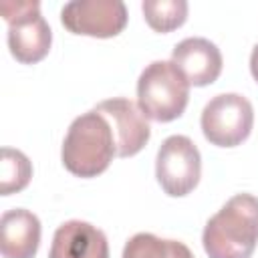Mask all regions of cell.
Returning <instances> with one entry per match:
<instances>
[{"mask_svg": "<svg viewBox=\"0 0 258 258\" xmlns=\"http://www.w3.org/2000/svg\"><path fill=\"white\" fill-rule=\"evenodd\" d=\"M202 244L210 258H250L258 244V198L232 196L206 222Z\"/></svg>", "mask_w": 258, "mask_h": 258, "instance_id": "cell-1", "label": "cell"}, {"mask_svg": "<svg viewBox=\"0 0 258 258\" xmlns=\"http://www.w3.org/2000/svg\"><path fill=\"white\" fill-rule=\"evenodd\" d=\"M117 157V143L109 121L95 109L79 115L62 141L60 159L77 177L101 175Z\"/></svg>", "mask_w": 258, "mask_h": 258, "instance_id": "cell-2", "label": "cell"}, {"mask_svg": "<svg viewBox=\"0 0 258 258\" xmlns=\"http://www.w3.org/2000/svg\"><path fill=\"white\" fill-rule=\"evenodd\" d=\"M189 83L171 60L149 62L137 81V107L145 119L169 123L183 115Z\"/></svg>", "mask_w": 258, "mask_h": 258, "instance_id": "cell-3", "label": "cell"}, {"mask_svg": "<svg viewBox=\"0 0 258 258\" xmlns=\"http://www.w3.org/2000/svg\"><path fill=\"white\" fill-rule=\"evenodd\" d=\"M4 20L8 22V48L10 54L22 64L42 60L52 44V30L40 14L38 2H2Z\"/></svg>", "mask_w": 258, "mask_h": 258, "instance_id": "cell-4", "label": "cell"}, {"mask_svg": "<svg viewBox=\"0 0 258 258\" xmlns=\"http://www.w3.org/2000/svg\"><path fill=\"white\" fill-rule=\"evenodd\" d=\"M202 133L218 147H236L248 139L254 125V109L244 95L222 93L212 97L202 111Z\"/></svg>", "mask_w": 258, "mask_h": 258, "instance_id": "cell-5", "label": "cell"}, {"mask_svg": "<svg viewBox=\"0 0 258 258\" xmlns=\"http://www.w3.org/2000/svg\"><path fill=\"white\" fill-rule=\"evenodd\" d=\"M202 155L196 143L185 135H169L157 149L155 177L161 189L171 198H183L200 183Z\"/></svg>", "mask_w": 258, "mask_h": 258, "instance_id": "cell-6", "label": "cell"}, {"mask_svg": "<svg viewBox=\"0 0 258 258\" xmlns=\"http://www.w3.org/2000/svg\"><path fill=\"white\" fill-rule=\"evenodd\" d=\"M60 22L73 34L111 38L127 26V8L121 0H73L62 6Z\"/></svg>", "mask_w": 258, "mask_h": 258, "instance_id": "cell-7", "label": "cell"}, {"mask_svg": "<svg viewBox=\"0 0 258 258\" xmlns=\"http://www.w3.org/2000/svg\"><path fill=\"white\" fill-rule=\"evenodd\" d=\"M95 111L101 113L113 129L117 157H133L147 145L151 137V127L145 115L139 111L137 103L125 97H113L101 101Z\"/></svg>", "mask_w": 258, "mask_h": 258, "instance_id": "cell-8", "label": "cell"}, {"mask_svg": "<svg viewBox=\"0 0 258 258\" xmlns=\"http://www.w3.org/2000/svg\"><path fill=\"white\" fill-rule=\"evenodd\" d=\"M171 62L187 79L189 87L212 85L222 73V52L220 48L202 36H189L177 42L171 50Z\"/></svg>", "mask_w": 258, "mask_h": 258, "instance_id": "cell-9", "label": "cell"}, {"mask_svg": "<svg viewBox=\"0 0 258 258\" xmlns=\"http://www.w3.org/2000/svg\"><path fill=\"white\" fill-rule=\"evenodd\" d=\"M48 258H109V242L97 226L69 220L56 228Z\"/></svg>", "mask_w": 258, "mask_h": 258, "instance_id": "cell-10", "label": "cell"}, {"mask_svg": "<svg viewBox=\"0 0 258 258\" xmlns=\"http://www.w3.org/2000/svg\"><path fill=\"white\" fill-rule=\"evenodd\" d=\"M40 246V220L24 208L0 218V252L4 258H34Z\"/></svg>", "mask_w": 258, "mask_h": 258, "instance_id": "cell-11", "label": "cell"}, {"mask_svg": "<svg viewBox=\"0 0 258 258\" xmlns=\"http://www.w3.org/2000/svg\"><path fill=\"white\" fill-rule=\"evenodd\" d=\"M121 258H194V254L179 240H167L149 232H139L127 240Z\"/></svg>", "mask_w": 258, "mask_h": 258, "instance_id": "cell-12", "label": "cell"}, {"mask_svg": "<svg viewBox=\"0 0 258 258\" xmlns=\"http://www.w3.org/2000/svg\"><path fill=\"white\" fill-rule=\"evenodd\" d=\"M141 10L149 28L161 34L179 28L187 18L185 0H143Z\"/></svg>", "mask_w": 258, "mask_h": 258, "instance_id": "cell-13", "label": "cell"}, {"mask_svg": "<svg viewBox=\"0 0 258 258\" xmlns=\"http://www.w3.org/2000/svg\"><path fill=\"white\" fill-rule=\"evenodd\" d=\"M32 177V163L30 159L12 147L2 149V161H0V194L10 196L22 191Z\"/></svg>", "mask_w": 258, "mask_h": 258, "instance_id": "cell-14", "label": "cell"}, {"mask_svg": "<svg viewBox=\"0 0 258 258\" xmlns=\"http://www.w3.org/2000/svg\"><path fill=\"white\" fill-rule=\"evenodd\" d=\"M250 73H252L254 81L258 83V42L254 44V48H252V54H250Z\"/></svg>", "mask_w": 258, "mask_h": 258, "instance_id": "cell-15", "label": "cell"}]
</instances>
